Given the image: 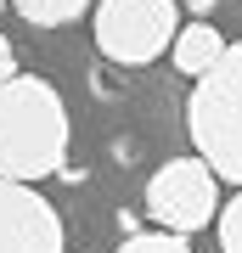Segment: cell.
<instances>
[{"mask_svg": "<svg viewBox=\"0 0 242 253\" xmlns=\"http://www.w3.org/2000/svg\"><path fill=\"white\" fill-rule=\"evenodd\" d=\"M68 101L40 73L0 79V174L6 180H45L68 158Z\"/></svg>", "mask_w": 242, "mask_h": 253, "instance_id": "1", "label": "cell"}, {"mask_svg": "<svg viewBox=\"0 0 242 253\" xmlns=\"http://www.w3.org/2000/svg\"><path fill=\"white\" fill-rule=\"evenodd\" d=\"M186 129L214 180L242 186V40L225 45L208 73H197V90L186 101Z\"/></svg>", "mask_w": 242, "mask_h": 253, "instance_id": "2", "label": "cell"}, {"mask_svg": "<svg viewBox=\"0 0 242 253\" xmlns=\"http://www.w3.org/2000/svg\"><path fill=\"white\" fill-rule=\"evenodd\" d=\"M180 23V0H96V51L118 68H146L169 51Z\"/></svg>", "mask_w": 242, "mask_h": 253, "instance_id": "3", "label": "cell"}, {"mask_svg": "<svg viewBox=\"0 0 242 253\" xmlns=\"http://www.w3.org/2000/svg\"><path fill=\"white\" fill-rule=\"evenodd\" d=\"M214 203H220V186H214V169L203 158H175L163 163L146 186V214L158 219V231H203L214 225Z\"/></svg>", "mask_w": 242, "mask_h": 253, "instance_id": "4", "label": "cell"}, {"mask_svg": "<svg viewBox=\"0 0 242 253\" xmlns=\"http://www.w3.org/2000/svg\"><path fill=\"white\" fill-rule=\"evenodd\" d=\"M62 214L40 197L28 180L0 174V253H62Z\"/></svg>", "mask_w": 242, "mask_h": 253, "instance_id": "5", "label": "cell"}, {"mask_svg": "<svg viewBox=\"0 0 242 253\" xmlns=\"http://www.w3.org/2000/svg\"><path fill=\"white\" fill-rule=\"evenodd\" d=\"M169 51H175V68L197 79V73H208V68L220 62L225 40H220V28H214V23H186V28L169 40Z\"/></svg>", "mask_w": 242, "mask_h": 253, "instance_id": "6", "label": "cell"}, {"mask_svg": "<svg viewBox=\"0 0 242 253\" xmlns=\"http://www.w3.org/2000/svg\"><path fill=\"white\" fill-rule=\"evenodd\" d=\"M11 6H17V17L34 23V28H62L73 17H85L90 0H11Z\"/></svg>", "mask_w": 242, "mask_h": 253, "instance_id": "7", "label": "cell"}, {"mask_svg": "<svg viewBox=\"0 0 242 253\" xmlns=\"http://www.w3.org/2000/svg\"><path fill=\"white\" fill-rule=\"evenodd\" d=\"M118 253H192V242L180 231H130Z\"/></svg>", "mask_w": 242, "mask_h": 253, "instance_id": "8", "label": "cell"}, {"mask_svg": "<svg viewBox=\"0 0 242 253\" xmlns=\"http://www.w3.org/2000/svg\"><path fill=\"white\" fill-rule=\"evenodd\" d=\"M220 248L225 253H242V191L220 208Z\"/></svg>", "mask_w": 242, "mask_h": 253, "instance_id": "9", "label": "cell"}, {"mask_svg": "<svg viewBox=\"0 0 242 253\" xmlns=\"http://www.w3.org/2000/svg\"><path fill=\"white\" fill-rule=\"evenodd\" d=\"M11 73H17V45L0 34V79H11Z\"/></svg>", "mask_w": 242, "mask_h": 253, "instance_id": "10", "label": "cell"}, {"mask_svg": "<svg viewBox=\"0 0 242 253\" xmlns=\"http://www.w3.org/2000/svg\"><path fill=\"white\" fill-rule=\"evenodd\" d=\"M186 6H192V11H208V6H214V0H186Z\"/></svg>", "mask_w": 242, "mask_h": 253, "instance_id": "11", "label": "cell"}, {"mask_svg": "<svg viewBox=\"0 0 242 253\" xmlns=\"http://www.w3.org/2000/svg\"><path fill=\"white\" fill-rule=\"evenodd\" d=\"M0 6H6V0H0Z\"/></svg>", "mask_w": 242, "mask_h": 253, "instance_id": "12", "label": "cell"}]
</instances>
